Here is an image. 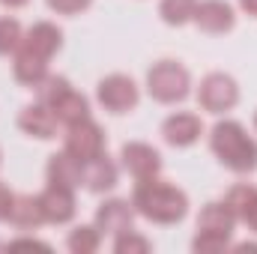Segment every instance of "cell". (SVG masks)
<instances>
[{"instance_id": "cell-1", "label": "cell", "mask_w": 257, "mask_h": 254, "mask_svg": "<svg viewBox=\"0 0 257 254\" xmlns=\"http://www.w3.org/2000/svg\"><path fill=\"white\" fill-rule=\"evenodd\" d=\"M132 206L138 215H144L156 224H177L189 212V197H186V191L171 186L168 180L147 177V180L135 183Z\"/></svg>"}, {"instance_id": "cell-2", "label": "cell", "mask_w": 257, "mask_h": 254, "mask_svg": "<svg viewBox=\"0 0 257 254\" xmlns=\"http://www.w3.org/2000/svg\"><path fill=\"white\" fill-rule=\"evenodd\" d=\"M209 150L233 174L257 171V141L236 120H218L209 132Z\"/></svg>"}, {"instance_id": "cell-3", "label": "cell", "mask_w": 257, "mask_h": 254, "mask_svg": "<svg viewBox=\"0 0 257 254\" xmlns=\"http://www.w3.org/2000/svg\"><path fill=\"white\" fill-rule=\"evenodd\" d=\"M189 90H192V75L177 60H159L147 72V93L162 105L183 102L189 96Z\"/></svg>"}, {"instance_id": "cell-4", "label": "cell", "mask_w": 257, "mask_h": 254, "mask_svg": "<svg viewBox=\"0 0 257 254\" xmlns=\"http://www.w3.org/2000/svg\"><path fill=\"white\" fill-rule=\"evenodd\" d=\"M236 102H239V87H236V81H233L230 75H224V72L206 75V78L200 81V87H197V105H200L203 111H209V114H224V111H230Z\"/></svg>"}, {"instance_id": "cell-5", "label": "cell", "mask_w": 257, "mask_h": 254, "mask_svg": "<svg viewBox=\"0 0 257 254\" xmlns=\"http://www.w3.org/2000/svg\"><path fill=\"white\" fill-rule=\"evenodd\" d=\"M96 99H99V105H102L105 111H111V114H128L132 108H138L141 93H138V84H135L128 75H108V78L99 81Z\"/></svg>"}, {"instance_id": "cell-6", "label": "cell", "mask_w": 257, "mask_h": 254, "mask_svg": "<svg viewBox=\"0 0 257 254\" xmlns=\"http://www.w3.org/2000/svg\"><path fill=\"white\" fill-rule=\"evenodd\" d=\"M66 150L81 159V162H90L96 156L105 153V132L99 123H93L90 117L75 123V126H66Z\"/></svg>"}, {"instance_id": "cell-7", "label": "cell", "mask_w": 257, "mask_h": 254, "mask_svg": "<svg viewBox=\"0 0 257 254\" xmlns=\"http://www.w3.org/2000/svg\"><path fill=\"white\" fill-rule=\"evenodd\" d=\"M192 21L197 24V30H203L209 36H221V33L233 30L236 15H233V6L224 0H197Z\"/></svg>"}, {"instance_id": "cell-8", "label": "cell", "mask_w": 257, "mask_h": 254, "mask_svg": "<svg viewBox=\"0 0 257 254\" xmlns=\"http://www.w3.org/2000/svg\"><path fill=\"white\" fill-rule=\"evenodd\" d=\"M120 162H123L126 174H132L135 180L159 177V171H162V156H159V150H153L150 144H141V141L123 144V150H120Z\"/></svg>"}, {"instance_id": "cell-9", "label": "cell", "mask_w": 257, "mask_h": 254, "mask_svg": "<svg viewBox=\"0 0 257 254\" xmlns=\"http://www.w3.org/2000/svg\"><path fill=\"white\" fill-rule=\"evenodd\" d=\"M132 221H135V206L128 200H120V197H111V200L99 203V209H96L99 233L120 236L123 230H132Z\"/></svg>"}, {"instance_id": "cell-10", "label": "cell", "mask_w": 257, "mask_h": 254, "mask_svg": "<svg viewBox=\"0 0 257 254\" xmlns=\"http://www.w3.org/2000/svg\"><path fill=\"white\" fill-rule=\"evenodd\" d=\"M45 177H48V186H63V189L75 191L78 186H84V162L75 159L69 150L54 153V156L48 159Z\"/></svg>"}, {"instance_id": "cell-11", "label": "cell", "mask_w": 257, "mask_h": 254, "mask_svg": "<svg viewBox=\"0 0 257 254\" xmlns=\"http://www.w3.org/2000/svg\"><path fill=\"white\" fill-rule=\"evenodd\" d=\"M39 206L48 224H69L75 218V191L63 186H48L39 194Z\"/></svg>"}, {"instance_id": "cell-12", "label": "cell", "mask_w": 257, "mask_h": 254, "mask_svg": "<svg viewBox=\"0 0 257 254\" xmlns=\"http://www.w3.org/2000/svg\"><path fill=\"white\" fill-rule=\"evenodd\" d=\"M60 45H63V33H60V27H54L51 21H36V24L24 33V42H21L24 51L36 54V57H42V60H51V57L60 51Z\"/></svg>"}, {"instance_id": "cell-13", "label": "cell", "mask_w": 257, "mask_h": 254, "mask_svg": "<svg viewBox=\"0 0 257 254\" xmlns=\"http://www.w3.org/2000/svg\"><path fill=\"white\" fill-rule=\"evenodd\" d=\"M57 126H60L57 114H54L51 108H45L42 102L27 105V108L18 114V129H21L24 135H30V138H39V141L57 138Z\"/></svg>"}, {"instance_id": "cell-14", "label": "cell", "mask_w": 257, "mask_h": 254, "mask_svg": "<svg viewBox=\"0 0 257 254\" xmlns=\"http://www.w3.org/2000/svg\"><path fill=\"white\" fill-rule=\"evenodd\" d=\"M200 135H203V123L197 114H189V111H177L162 123V138L171 147H192Z\"/></svg>"}, {"instance_id": "cell-15", "label": "cell", "mask_w": 257, "mask_h": 254, "mask_svg": "<svg viewBox=\"0 0 257 254\" xmlns=\"http://www.w3.org/2000/svg\"><path fill=\"white\" fill-rule=\"evenodd\" d=\"M233 227H236V215H233V209H230L224 200L206 203V206L200 209V215H197V230H200V233H212V236L230 239Z\"/></svg>"}, {"instance_id": "cell-16", "label": "cell", "mask_w": 257, "mask_h": 254, "mask_svg": "<svg viewBox=\"0 0 257 254\" xmlns=\"http://www.w3.org/2000/svg\"><path fill=\"white\" fill-rule=\"evenodd\" d=\"M6 221L15 230H21V233H30L36 227H42L45 224V215H42V206H39V194H15Z\"/></svg>"}, {"instance_id": "cell-17", "label": "cell", "mask_w": 257, "mask_h": 254, "mask_svg": "<svg viewBox=\"0 0 257 254\" xmlns=\"http://www.w3.org/2000/svg\"><path fill=\"white\" fill-rule=\"evenodd\" d=\"M117 177H120V171H117V165L105 153L96 156V159H90V162H84V186L93 191V194L111 191L117 186Z\"/></svg>"}, {"instance_id": "cell-18", "label": "cell", "mask_w": 257, "mask_h": 254, "mask_svg": "<svg viewBox=\"0 0 257 254\" xmlns=\"http://www.w3.org/2000/svg\"><path fill=\"white\" fill-rule=\"evenodd\" d=\"M12 75H15L18 84L36 90V87L48 78V60H42V57H36V54L18 48V51H15V63H12Z\"/></svg>"}, {"instance_id": "cell-19", "label": "cell", "mask_w": 257, "mask_h": 254, "mask_svg": "<svg viewBox=\"0 0 257 254\" xmlns=\"http://www.w3.org/2000/svg\"><path fill=\"white\" fill-rule=\"evenodd\" d=\"M51 111L57 114L60 126H75V123H81V120L90 117V102H87V96H81L78 90H69Z\"/></svg>"}, {"instance_id": "cell-20", "label": "cell", "mask_w": 257, "mask_h": 254, "mask_svg": "<svg viewBox=\"0 0 257 254\" xmlns=\"http://www.w3.org/2000/svg\"><path fill=\"white\" fill-rule=\"evenodd\" d=\"M224 203L233 209L236 221H245V218L254 212V206H257V189L254 186H248V183H239V186H233V189L224 194Z\"/></svg>"}, {"instance_id": "cell-21", "label": "cell", "mask_w": 257, "mask_h": 254, "mask_svg": "<svg viewBox=\"0 0 257 254\" xmlns=\"http://www.w3.org/2000/svg\"><path fill=\"white\" fill-rule=\"evenodd\" d=\"M194 9H197V0H162L159 3V15L165 24L171 27H183L194 18Z\"/></svg>"}, {"instance_id": "cell-22", "label": "cell", "mask_w": 257, "mask_h": 254, "mask_svg": "<svg viewBox=\"0 0 257 254\" xmlns=\"http://www.w3.org/2000/svg\"><path fill=\"white\" fill-rule=\"evenodd\" d=\"M99 242H102V233H99V227L93 224H81V227H75L72 233H69V239H66V245H69V251L72 254H93L99 248Z\"/></svg>"}, {"instance_id": "cell-23", "label": "cell", "mask_w": 257, "mask_h": 254, "mask_svg": "<svg viewBox=\"0 0 257 254\" xmlns=\"http://www.w3.org/2000/svg\"><path fill=\"white\" fill-rule=\"evenodd\" d=\"M69 90H72V84H69L66 78H60V75H48V78L36 87V102H42L45 108H54Z\"/></svg>"}, {"instance_id": "cell-24", "label": "cell", "mask_w": 257, "mask_h": 254, "mask_svg": "<svg viewBox=\"0 0 257 254\" xmlns=\"http://www.w3.org/2000/svg\"><path fill=\"white\" fill-rule=\"evenodd\" d=\"M21 42H24V30H21V24L15 21V18H0V57H9V54H15L18 48H21Z\"/></svg>"}, {"instance_id": "cell-25", "label": "cell", "mask_w": 257, "mask_h": 254, "mask_svg": "<svg viewBox=\"0 0 257 254\" xmlns=\"http://www.w3.org/2000/svg\"><path fill=\"white\" fill-rule=\"evenodd\" d=\"M114 251L117 254H147L153 251V242L135 230H123L120 236H114Z\"/></svg>"}, {"instance_id": "cell-26", "label": "cell", "mask_w": 257, "mask_h": 254, "mask_svg": "<svg viewBox=\"0 0 257 254\" xmlns=\"http://www.w3.org/2000/svg\"><path fill=\"white\" fill-rule=\"evenodd\" d=\"M192 248L197 254H218V251H227V248H230V239L212 236V233H200V230H197V236L192 239Z\"/></svg>"}, {"instance_id": "cell-27", "label": "cell", "mask_w": 257, "mask_h": 254, "mask_svg": "<svg viewBox=\"0 0 257 254\" xmlns=\"http://www.w3.org/2000/svg\"><path fill=\"white\" fill-rule=\"evenodd\" d=\"M45 3H48V9L57 12V15H81L84 9H90L93 0H45Z\"/></svg>"}, {"instance_id": "cell-28", "label": "cell", "mask_w": 257, "mask_h": 254, "mask_svg": "<svg viewBox=\"0 0 257 254\" xmlns=\"http://www.w3.org/2000/svg\"><path fill=\"white\" fill-rule=\"evenodd\" d=\"M12 200H15V194L9 191V186H6V183H0V221H6V218H9Z\"/></svg>"}, {"instance_id": "cell-29", "label": "cell", "mask_w": 257, "mask_h": 254, "mask_svg": "<svg viewBox=\"0 0 257 254\" xmlns=\"http://www.w3.org/2000/svg\"><path fill=\"white\" fill-rule=\"evenodd\" d=\"M9 248H42V251H48L51 245L48 242H39V239H15V242H9Z\"/></svg>"}, {"instance_id": "cell-30", "label": "cell", "mask_w": 257, "mask_h": 254, "mask_svg": "<svg viewBox=\"0 0 257 254\" xmlns=\"http://www.w3.org/2000/svg\"><path fill=\"white\" fill-rule=\"evenodd\" d=\"M239 9H242L245 15L257 18V0H239Z\"/></svg>"}, {"instance_id": "cell-31", "label": "cell", "mask_w": 257, "mask_h": 254, "mask_svg": "<svg viewBox=\"0 0 257 254\" xmlns=\"http://www.w3.org/2000/svg\"><path fill=\"white\" fill-rule=\"evenodd\" d=\"M30 0H0V6H6V9H21V6H27Z\"/></svg>"}, {"instance_id": "cell-32", "label": "cell", "mask_w": 257, "mask_h": 254, "mask_svg": "<svg viewBox=\"0 0 257 254\" xmlns=\"http://www.w3.org/2000/svg\"><path fill=\"white\" fill-rule=\"evenodd\" d=\"M233 251H257V242H239L233 245Z\"/></svg>"}, {"instance_id": "cell-33", "label": "cell", "mask_w": 257, "mask_h": 254, "mask_svg": "<svg viewBox=\"0 0 257 254\" xmlns=\"http://www.w3.org/2000/svg\"><path fill=\"white\" fill-rule=\"evenodd\" d=\"M245 224H248V227H251V230L257 233V206H254V212H251V215L245 218Z\"/></svg>"}, {"instance_id": "cell-34", "label": "cell", "mask_w": 257, "mask_h": 254, "mask_svg": "<svg viewBox=\"0 0 257 254\" xmlns=\"http://www.w3.org/2000/svg\"><path fill=\"white\" fill-rule=\"evenodd\" d=\"M254 129H257V117H254Z\"/></svg>"}, {"instance_id": "cell-35", "label": "cell", "mask_w": 257, "mask_h": 254, "mask_svg": "<svg viewBox=\"0 0 257 254\" xmlns=\"http://www.w3.org/2000/svg\"><path fill=\"white\" fill-rule=\"evenodd\" d=\"M0 159H3V156H0Z\"/></svg>"}]
</instances>
